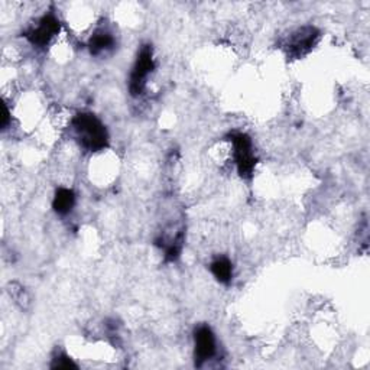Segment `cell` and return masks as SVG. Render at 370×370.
Returning <instances> with one entry per match:
<instances>
[{
	"label": "cell",
	"mask_w": 370,
	"mask_h": 370,
	"mask_svg": "<svg viewBox=\"0 0 370 370\" xmlns=\"http://www.w3.org/2000/svg\"><path fill=\"white\" fill-rule=\"evenodd\" d=\"M80 147L88 152H99L109 147V133L102 120L92 113H78L71 122Z\"/></svg>",
	"instance_id": "obj_1"
},
{
	"label": "cell",
	"mask_w": 370,
	"mask_h": 370,
	"mask_svg": "<svg viewBox=\"0 0 370 370\" xmlns=\"http://www.w3.org/2000/svg\"><path fill=\"white\" fill-rule=\"evenodd\" d=\"M155 68V60L151 45H144L141 51L137 54L136 63L132 68L130 78H129V91L133 97L141 96L145 87L149 74Z\"/></svg>",
	"instance_id": "obj_2"
},
{
	"label": "cell",
	"mask_w": 370,
	"mask_h": 370,
	"mask_svg": "<svg viewBox=\"0 0 370 370\" xmlns=\"http://www.w3.org/2000/svg\"><path fill=\"white\" fill-rule=\"evenodd\" d=\"M230 142L233 147V159L242 178H250L256 166V157L252 139L246 133H231Z\"/></svg>",
	"instance_id": "obj_3"
},
{
	"label": "cell",
	"mask_w": 370,
	"mask_h": 370,
	"mask_svg": "<svg viewBox=\"0 0 370 370\" xmlns=\"http://www.w3.org/2000/svg\"><path fill=\"white\" fill-rule=\"evenodd\" d=\"M61 31V22L57 18L56 14L50 12L43 15L35 26L29 28L25 32V38L38 48H43V46L48 45L54 36H57Z\"/></svg>",
	"instance_id": "obj_4"
},
{
	"label": "cell",
	"mask_w": 370,
	"mask_h": 370,
	"mask_svg": "<svg viewBox=\"0 0 370 370\" xmlns=\"http://www.w3.org/2000/svg\"><path fill=\"white\" fill-rule=\"evenodd\" d=\"M194 343H196V364L201 366L204 361L210 360L217 350L216 336L208 326H200L194 332Z\"/></svg>",
	"instance_id": "obj_5"
},
{
	"label": "cell",
	"mask_w": 370,
	"mask_h": 370,
	"mask_svg": "<svg viewBox=\"0 0 370 370\" xmlns=\"http://www.w3.org/2000/svg\"><path fill=\"white\" fill-rule=\"evenodd\" d=\"M317 38H318V31L312 26H305V28L300 29L291 38L290 48H291V51L301 56L304 53H308L312 48V45L315 43Z\"/></svg>",
	"instance_id": "obj_6"
},
{
	"label": "cell",
	"mask_w": 370,
	"mask_h": 370,
	"mask_svg": "<svg viewBox=\"0 0 370 370\" xmlns=\"http://www.w3.org/2000/svg\"><path fill=\"white\" fill-rule=\"evenodd\" d=\"M115 46V38L110 32L102 29L97 31L88 41V48L92 56H100L103 53L110 51Z\"/></svg>",
	"instance_id": "obj_7"
},
{
	"label": "cell",
	"mask_w": 370,
	"mask_h": 370,
	"mask_svg": "<svg viewBox=\"0 0 370 370\" xmlns=\"http://www.w3.org/2000/svg\"><path fill=\"white\" fill-rule=\"evenodd\" d=\"M210 270L216 280L224 285L230 284L231 278H233V265H231V262L224 256L214 259L210 265Z\"/></svg>",
	"instance_id": "obj_8"
},
{
	"label": "cell",
	"mask_w": 370,
	"mask_h": 370,
	"mask_svg": "<svg viewBox=\"0 0 370 370\" xmlns=\"http://www.w3.org/2000/svg\"><path fill=\"white\" fill-rule=\"evenodd\" d=\"M75 204V194L70 189H58L53 201V208L56 213L65 216L68 214Z\"/></svg>",
	"instance_id": "obj_9"
},
{
	"label": "cell",
	"mask_w": 370,
	"mask_h": 370,
	"mask_svg": "<svg viewBox=\"0 0 370 370\" xmlns=\"http://www.w3.org/2000/svg\"><path fill=\"white\" fill-rule=\"evenodd\" d=\"M54 369H70V367H77V364L65 354H60L57 359H54L53 363Z\"/></svg>",
	"instance_id": "obj_10"
}]
</instances>
